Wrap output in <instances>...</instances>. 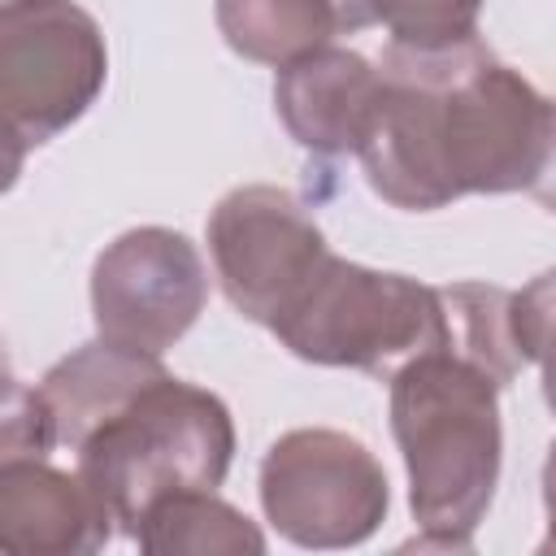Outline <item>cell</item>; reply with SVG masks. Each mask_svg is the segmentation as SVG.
<instances>
[{
    "label": "cell",
    "instance_id": "obj_1",
    "mask_svg": "<svg viewBox=\"0 0 556 556\" xmlns=\"http://www.w3.org/2000/svg\"><path fill=\"white\" fill-rule=\"evenodd\" d=\"M378 74L382 100L356 152L378 200L434 213L460 195L530 191L552 100L478 35L452 48L387 43Z\"/></svg>",
    "mask_w": 556,
    "mask_h": 556
},
{
    "label": "cell",
    "instance_id": "obj_2",
    "mask_svg": "<svg viewBox=\"0 0 556 556\" xmlns=\"http://www.w3.org/2000/svg\"><path fill=\"white\" fill-rule=\"evenodd\" d=\"M391 434L408 469V508L417 547L469 552L482 526L500 460V382L469 356L434 348L391 378Z\"/></svg>",
    "mask_w": 556,
    "mask_h": 556
},
{
    "label": "cell",
    "instance_id": "obj_3",
    "mask_svg": "<svg viewBox=\"0 0 556 556\" xmlns=\"http://www.w3.org/2000/svg\"><path fill=\"white\" fill-rule=\"evenodd\" d=\"M235 460V421L208 387L161 374L78 447L74 469L113 526L135 539L139 517L169 491H217Z\"/></svg>",
    "mask_w": 556,
    "mask_h": 556
},
{
    "label": "cell",
    "instance_id": "obj_4",
    "mask_svg": "<svg viewBox=\"0 0 556 556\" xmlns=\"http://www.w3.org/2000/svg\"><path fill=\"white\" fill-rule=\"evenodd\" d=\"M269 330L308 365L361 369L369 378H391L413 356L447 348L439 287L369 269L334 252Z\"/></svg>",
    "mask_w": 556,
    "mask_h": 556
},
{
    "label": "cell",
    "instance_id": "obj_5",
    "mask_svg": "<svg viewBox=\"0 0 556 556\" xmlns=\"http://www.w3.org/2000/svg\"><path fill=\"white\" fill-rule=\"evenodd\" d=\"M109 83V48L74 0H4L0 9V113L13 169L26 148L70 130Z\"/></svg>",
    "mask_w": 556,
    "mask_h": 556
},
{
    "label": "cell",
    "instance_id": "obj_6",
    "mask_svg": "<svg viewBox=\"0 0 556 556\" xmlns=\"http://www.w3.org/2000/svg\"><path fill=\"white\" fill-rule=\"evenodd\" d=\"M261 508L295 547H356L387 521L391 486L361 439L300 426L278 434L261 460Z\"/></svg>",
    "mask_w": 556,
    "mask_h": 556
},
{
    "label": "cell",
    "instance_id": "obj_7",
    "mask_svg": "<svg viewBox=\"0 0 556 556\" xmlns=\"http://www.w3.org/2000/svg\"><path fill=\"white\" fill-rule=\"evenodd\" d=\"M204 235L226 300L265 330L300 300L330 256L313 213L291 191L269 182L226 191L213 204Z\"/></svg>",
    "mask_w": 556,
    "mask_h": 556
},
{
    "label": "cell",
    "instance_id": "obj_8",
    "mask_svg": "<svg viewBox=\"0 0 556 556\" xmlns=\"http://www.w3.org/2000/svg\"><path fill=\"white\" fill-rule=\"evenodd\" d=\"M208 300V269L195 243L169 226H135L104 243L91 265V317L100 339L161 356Z\"/></svg>",
    "mask_w": 556,
    "mask_h": 556
},
{
    "label": "cell",
    "instance_id": "obj_9",
    "mask_svg": "<svg viewBox=\"0 0 556 556\" xmlns=\"http://www.w3.org/2000/svg\"><path fill=\"white\" fill-rule=\"evenodd\" d=\"M382 100V74L352 48H313L274 78V113L287 135L317 156L361 152Z\"/></svg>",
    "mask_w": 556,
    "mask_h": 556
},
{
    "label": "cell",
    "instance_id": "obj_10",
    "mask_svg": "<svg viewBox=\"0 0 556 556\" xmlns=\"http://www.w3.org/2000/svg\"><path fill=\"white\" fill-rule=\"evenodd\" d=\"M113 530L78 469L65 473L48 456H0V543L9 552H100Z\"/></svg>",
    "mask_w": 556,
    "mask_h": 556
},
{
    "label": "cell",
    "instance_id": "obj_11",
    "mask_svg": "<svg viewBox=\"0 0 556 556\" xmlns=\"http://www.w3.org/2000/svg\"><path fill=\"white\" fill-rule=\"evenodd\" d=\"M161 374H169L161 365V356L130 352V348H117L109 339L83 343L78 352L61 356L43 374V382L35 387L39 391V404L48 413V426H52L56 447H70L74 452L104 417H113L126 400H135Z\"/></svg>",
    "mask_w": 556,
    "mask_h": 556
},
{
    "label": "cell",
    "instance_id": "obj_12",
    "mask_svg": "<svg viewBox=\"0 0 556 556\" xmlns=\"http://www.w3.org/2000/svg\"><path fill=\"white\" fill-rule=\"evenodd\" d=\"M213 17L226 48L256 65H287L374 26L365 0H213Z\"/></svg>",
    "mask_w": 556,
    "mask_h": 556
},
{
    "label": "cell",
    "instance_id": "obj_13",
    "mask_svg": "<svg viewBox=\"0 0 556 556\" xmlns=\"http://www.w3.org/2000/svg\"><path fill=\"white\" fill-rule=\"evenodd\" d=\"M135 543L148 556H261L265 552V534L256 530V521L208 486L161 495L139 517Z\"/></svg>",
    "mask_w": 556,
    "mask_h": 556
},
{
    "label": "cell",
    "instance_id": "obj_14",
    "mask_svg": "<svg viewBox=\"0 0 556 556\" xmlns=\"http://www.w3.org/2000/svg\"><path fill=\"white\" fill-rule=\"evenodd\" d=\"M439 295L447 313V348L478 361L500 387H508L526 365L513 330V291L491 282H452L439 287Z\"/></svg>",
    "mask_w": 556,
    "mask_h": 556
},
{
    "label": "cell",
    "instance_id": "obj_15",
    "mask_svg": "<svg viewBox=\"0 0 556 556\" xmlns=\"http://www.w3.org/2000/svg\"><path fill=\"white\" fill-rule=\"evenodd\" d=\"M374 22L387 26L391 43L404 48H452L478 35L486 0H365Z\"/></svg>",
    "mask_w": 556,
    "mask_h": 556
},
{
    "label": "cell",
    "instance_id": "obj_16",
    "mask_svg": "<svg viewBox=\"0 0 556 556\" xmlns=\"http://www.w3.org/2000/svg\"><path fill=\"white\" fill-rule=\"evenodd\" d=\"M513 330H517V348L526 365L539 361L543 343L556 330V269H543L521 291H513Z\"/></svg>",
    "mask_w": 556,
    "mask_h": 556
},
{
    "label": "cell",
    "instance_id": "obj_17",
    "mask_svg": "<svg viewBox=\"0 0 556 556\" xmlns=\"http://www.w3.org/2000/svg\"><path fill=\"white\" fill-rule=\"evenodd\" d=\"M526 195H534L547 213H556V100H552V130H547L543 165H539V174H534V182H530V191H526Z\"/></svg>",
    "mask_w": 556,
    "mask_h": 556
},
{
    "label": "cell",
    "instance_id": "obj_18",
    "mask_svg": "<svg viewBox=\"0 0 556 556\" xmlns=\"http://www.w3.org/2000/svg\"><path fill=\"white\" fill-rule=\"evenodd\" d=\"M543 508H547V539L539 543V552H556V443L547 447L543 460Z\"/></svg>",
    "mask_w": 556,
    "mask_h": 556
},
{
    "label": "cell",
    "instance_id": "obj_19",
    "mask_svg": "<svg viewBox=\"0 0 556 556\" xmlns=\"http://www.w3.org/2000/svg\"><path fill=\"white\" fill-rule=\"evenodd\" d=\"M539 369H543V400H547V408L556 417V330H552V339L539 352Z\"/></svg>",
    "mask_w": 556,
    "mask_h": 556
}]
</instances>
